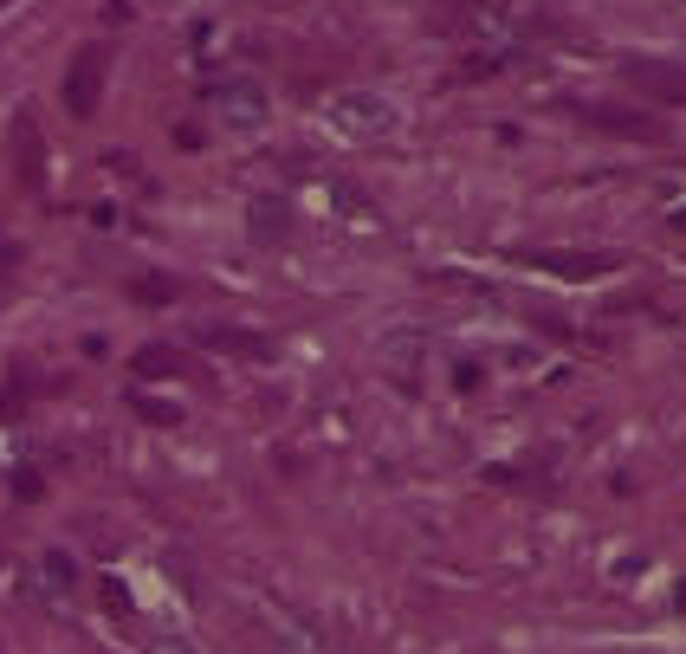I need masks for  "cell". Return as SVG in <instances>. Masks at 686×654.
<instances>
[{
    "label": "cell",
    "instance_id": "obj_1",
    "mask_svg": "<svg viewBox=\"0 0 686 654\" xmlns=\"http://www.w3.org/2000/svg\"><path fill=\"white\" fill-rule=\"evenodd\" d=\"M331 117H337L343 130L376 136V130H389V124H395V104H389V98H376V91H350V98H337V104H331Z\"/></svg>",
    "mask_w": 686,
    "mask_h": 654
},
{
    "label": "cell",
    "instance_id": "obj_2",
    "mask_svg": "<svg viewBox=\"0 0 686 654\" xmlns=\"http://www.w3.org/2000/svg\"><path fill=\"white\" fill-rule=\"evenodd\" d=\"M214 111H221V124L253 130V124H266V91H259V85H246V78H233V85L214 91Z\"/></svg>",
    "mask_w": 686,
    "mask_h": 654
},
{
    "label": "cell",
    "instance_id": "obj_3",
    "mask_svg": "<svg viewBox=\"0 0 686 654\" xmlns=\"http://www.w3.org/2000/svg\"><path fill=\"white\" fill-rule=\"evenodd\" d=\"M98 85H104V52L91 46V52H78V65H72V78H65V104H72L78 117L98 104Z\"/></svg>",
    "mask_w": 686,
    "mask_h": 654
},
{
    "label": "cell",
    "instance_id": "obj_4",
    "mask_svg": "<svg viewBox=\"0 0 686 654\" xmlns=\"http://www.w3.org/2000/svg\"><path fill=\"white\" fill-rule=\"evenodd\" d=\"M538 266H551V272H609L615 260L609 253H583V260H576V253H544Z\"/></svg>",
    "mask_w": 686,
    "mask_h": 654
},
{
    "label": "cell",
    "instance_id": "obj_5",
    "mask_svg": "<svg viewBox=\"0 0 686 654\" xmlns=\"http://www.w3.org/2000/svg\"><path fill=\"white\" fill-rule=\"evenodd\" d=\"M635 78L648 91H667V98H686V78H674V65H635Z\"/></svg>",
    "mask_w": 686,
    "mask_h": 654
},
{
    "label": "cell",
    "instance_id": "obj_6",
    "mask_svg": "<svg viewBox=\"0 0 686 654\" xmlns=\"http://www.w3.org/2000/svg\"><path fill=\"white\" fill-rule=\"evenodd\" d=\"M0 7H13V0H0Z\"/></svg>",
    "mask_w": 686,
    "mask_h": 654
}]
</instances>
